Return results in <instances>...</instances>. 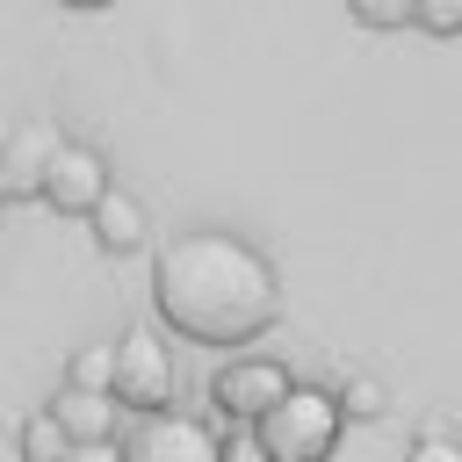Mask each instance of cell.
Masks as SVG:
<instances>
[{
    "label": "cell",
    "mask_w": 462,
    "mask_h": 462,
    "mask_svg": "<svg viewBox=\"0 0 462 462\" xmlns=\"http://www.w3.org/2000/svg\"><path fill=\"white\" fill-rule=\"evenodd\" d=\"M152 310L173 339L238 354L282 318V274L253 238L188 224V231L159 238V253H152Z\"/></svg>",
    "instance_id": "obj_1"
},
{
    "label": "cell",
    "mask_w": 462,
    "mask_h": 462,
    "mask_svg": "<svg viewBox=\"0 0 462 462\" xmlns=\"http://www.w3.org/2000/svg\"><path fill=\"white\" fill-rule=\"evenodd\" d=\"M253 433L267 440L274 462H332V448H339V433H346L339 390H325V383H289V390L253 419Z\"/></svg>",
    "instance_id": "obj_2"
},
{
    "label": "cell",
    "mask_w": 462,
    "mask_h": 462,
    "mask_svg": "<svg viewBox=\"0 0 462 462\" xmlns=\"http://www.w3.org/2000/svg\"><path fill=\"white\" fill-rule=\"evenodd\" d=\"M116 404L130 419L144 411H173L180 404V368H173V346L152 332V325H130L116 339Z\"/></svg>",
    "instance_id": "obj_3"
},
{
    "label": "cell",
    "mask_w": 462,
    "mask_h": 462,
    "mask_svg": "<svg viewBox=\"0 0 462 462\" xmlns=\"http://www.w3.org/2000/svg\"><path fill=\"white\" fill-rule=\"evenodd\" d=\"M289 383H296V375H289L274 354H231V361H217V375H209V411H217L224 426H253Z\"/></svg>",
    "instance_id": "obj_4"
},
{
    "label": "cell",
    "mask_w": 462,
    "mask_h": 462,
    "mask_svg": "<svg viewBox=\"0 0 462 462\" xmlns=\"http://www.w3.org/2000/svg\"><path fill=\"white\" fill-rule=\"evenodd\" d=\"M224 433L195 411H144L123 433V462H217Z\"/></svg>",
    "instance_id": "obj_5"
},
{
    "label": "cell",
    "mask_w": 462,
    "mask_h": 462,
    "mask_svg": "<svg viewBox=\"0 0 462 462\" xmlns=\"http://www.w3.org/2000/svg\"><path fill=\"white\" fill-rule=\"evenodd\" d=\"M116 180H108V159L94 152V144H79V137H65L58 144V159H51V173H43V209H58V217H87L101 195H108Z\"/></svg>",
    "instance_id": "obj_6"
},
{
    "label": "cell",
    "mask_w": 462,
    "mask_h": 462,
    "mask_svg": "<svg viewBox=\"0 0 462 462\" xmlns=\"http://www.w3.org/2000/svg\"><path fill=\"white\" fill-rule=\"evenodd\" d=\"M58 144H65V130H58L51 116H22V123L0 137V188H7V202H14V195H43V173H51Z\"/></svg>",
    "instance_id": "obj_7"
},
{
    "label": "cell",
    "mask_w": 462,
    "mask_h": 462,
    "mask_svg": "<svg viewBox=\"0 0 462 462\" xmlns=\"http://www.w3.org/2000/svg\"><path fill=\"white\" fill-rule=\"evenodd\" d=\"M87 231H94V245H101L108 260H130V253L152 245V217H144V202H137L130 188H108V195L87 209Z\"/></svg>",
    "instance_id": "obj_8"
},
{
    "label": "cell",
    "mask_w": 462,
    "mask_h": 462,
    "mask_svg": "<svg viewBox=\"0 0 462 462\" xmlns=\"http://www.w3.org/2000/svg\"><path fill=\"white\" fill-rule=\"evenodd\" d=\"M51 419H58V426L72 433V448H79V440H116V426H123L130 411L116 404V390H79V383H58Z\"/></svg>",
    "instance_id": "obj_9"
},
{
    "label": "cell",
    "mask_w": 462,
    "mask_h": 462,
    "mask_svg": "<svg viewBox=\"0 0 462 462\" xmlns=\"http://www.w3.org/2000/svg\"><path fill=\"white\" fill-rule=\"evenodd\" d=\"M14 448H22V462H65V455H72V433H65V426L51 419V404H43V411H29V419H22Z\"/></svg>",
    "instance_id": "obj_10"
},
{
    "label": "cell",
    "mask_w": 462,
    "mask_h": 462,
    "mask_svg": "<svg viewBox=\"0 0 462 462\" xmlns=\"http://www.w3.org/2000/svg\"><path fill=\"white\" fill-rule=\"evenodd\" d=\"M65 383H79V390H116V346H79V354L65 361Z\"/></svg>",
    "instance_id": "obj_11"
},
{
    "label": "cell",
    "mask_w": 462,
    "mask_h": 462,
    "mask_svg": "<svg viewBox=\"0 0 462 462\" xmlns=\"http://www.w3.org/2000/svg\"><path fill=\"white\" fill-rule=\"evenodd\" d=\"M339 411H346V419H383V411H390V390H383L375 375H346V383H339Z\"/></svg>",
    "instance_id": "obj_12"
},
{
    "label": "cell",
    "mask_w": 462,
    "mask_h": 462,
    "mask_svg": "<svg viewBox=\"0 0 462 462\" xmlns=\"http://www.w3.org/2000/svg\"><path fill=\"white\" fill-rule=\"evenodd\" d=\"M346 14L368 29H404V22H419V0H346Z\"/></svg>",
    "instance_id": "obj_13"
},
{
    "label": "cell",
    "mask_w": 462,
    "mask_h": 462,
    "mask_svg": "<svg viewBox=\"0 0 462 462\" xmlns=\"http://www.w3.org/2000/svg\"><path fill=\"white\" fill-rule=\"evenodd\" d=\"M217 462H274V455H267V440H260L253 426H224V448H217Z\"/></svg>",
    "instance_id": "obj_14"
},
{
    "label": "cell",
    "mask_w": 462,
    "mask_h": 462,
    "mask_svg": "<svg viewBox=\"0 0 462 462\" xmlns=\"http://www.w3.org/2000/svg\"><path fill=\"white\" fill-rule=\"evenodd\" d=\"M419 29H433V36H462V0H419Z\"/></svg>",
    "instance_id": "obj_15"
},
{
    "label": "cell",
    "mask_w": 462,
    "mask_h": 462,
    "mask_svg": "<svg viewBox=\"0 0 462 462\" xmlns=\"http://www.w3.org/2000/svg\"><path fill=\"white\" fill-rule=\"evenodd\" d=\"M404 462H462V440H455V433H419V440L404 448Z\"/></svg>",
    "instance_id": "obj_16"
},
{
    "label": "cell",
    "mask_w": 462,
    "mask_h": 462,
    "mask_svg": "<svg viewBox=\"0 0 462 462\" xmlns=\"http://www.w3.org/2000/svg\"><path fill=\"white\" fill-rule=\"evenodd\" d=\"M65 462H123V448H116V440H79Z\"/></svg>",
    "instance_id": "obj_17"
},
{
    "label": "cell",
    "mask_w": 462,
    "mask_h": 462,
    "mask_svg": "<svg viewBox=\"0 0 462 462\" xmlns=\"http://www.w3.org/2000/svg\"><path fill=\"white\" fill-rule=\"evenodd\" d=\"M58 7H79V14H94V7H116V0H58Z\"/></svg>",
    "instance_id": "obj_18"
},
{
    "label": "cell",
    "mask_w": 462,
    "mask_h": 462,
    "mask_svg": "<svg viewBox=\"0 0 462 462\" xmlns=\"http://www.w3.org/2000/svg\"><path fill=\"white\" fill-rule=\"evenodd\" d=\"M0 202H7V188H0Z\"/></svg>",
    "instance_id": "obj_19"
}]
</instances>
